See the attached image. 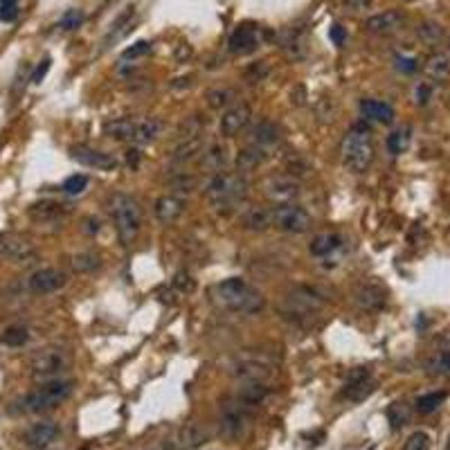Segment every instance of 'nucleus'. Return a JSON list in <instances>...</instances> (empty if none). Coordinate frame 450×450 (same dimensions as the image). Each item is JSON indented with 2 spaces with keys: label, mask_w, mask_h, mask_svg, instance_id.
Segmentation results:
<instances>
[{
  "label": "nucleus",
  "mask_w": 450,
  "mask_h": 450,
  "mask_svg": "<svg viewBox=\"0 0 450 450\" xmlns=\"http://www.w3.org/2000/svg\"><path fill=\"white\" fill-rule=\"evenodd\" d=\"M271 223H273L275 230H282V232L304 235L311 230L313 218L307 210L300 208V205L286 203V205H273L271 208Z\"/></svg>",
  "instance_id": "nucleus-7"
},
{
  "label": "nucleus",
  "mask_w": 450,
  "mask_h": 450,
  "mask_svg": "<svg viewBox=\"0 0 450 450\" xmlns=\"http://www.w3.org/2000/svg\"><path fill=\"white\" fill-rule=\"evenodd\" d=\"M30 340V329L25 324H9L3 329V333H0V345L5 347H11V349H18L23 345H28Z\"/></svg>",
  "instance_id": "nucleus-34"
},
{
  "label": "nucleus",
  "mask_w": 450,
  "mask_h": 450,
  "mask_svg": "<svg viewBox=\"0 0 450 450\" xmlns=\"http://www.w3.org/2000/svg\"><path fill=\"white\" fill-rule=\"evenodd\" d=\"M70 158L75 162L83 165V167L97 169V172H115V169L119 167V160H117L113 153L83 147V144H77V147H72L70 149Z\"/></svg>",
  "instance_id": "nucleus-11"
},
{
  "label": "nucleus",
  "mask_w": 450,
  "mask_h": 450,
  "mask_svg": "<svg viewBox=\"0 0 450 450\" xmlns=\"http://www.w3.org/2000/svg\"><path fill=\"white\" fill-rule=\"evenodd\" d=\"M405 16L401 14L396 9H387L381 11V14H374L365 20V28H367L372 34H379V36H387V34H394L403 28Z\"/></svg>",
  "instance_id": "nucleus-16"
},
{
  "label": "nucleus",
  "mask_w": 450,
  "mask_h": 450,
  "mask_svg": "<svg viewBox=\"0 0 450 450\" xmlns=\"http://www.w3.org/2000/svg\"><path fill=\"white\" fill-rule=\"evenodd\" d=\"M131 153H138V151L136 149L129 151V160H131ZM133 167H138V155H133Z\"/></svg>",
  "instance_id": "nucleus-56"
},
{
  "label": "nucleus",
  "mask_w": 450,
  "mask_h": 450,
  "mask_svg": "<svg viewBox=\"0 0 450 450\" xmlns=\"http://www.w3.org/2000/svg\"><path fill=\"white\" fill-rule=\"evenodd\" d=\"M18 16V0H0V20L14 23Z\"/></svg>",
  "instance_id": "nucleus-48"
},
{
  "label": "nucleus",
  "mask_w": 450,
  "mask_h": 450,
  "mask_svg": "<svg viewBox=\"0 0 450 450\" xmlns=\"http://www.w3.org/2000/svg\"><path fill=\"white\" fill-rule=\"evenodd\" d=\"M430 97H432V88H430V83H419L417 90H415V100L419 106H425L430 102Z\"/></svg>",
  "instance_id": "nucleus-52"
},
{
  "label": "nucleus",
  "mask_w": 450,
  "mask_h": 450,
  "mask_svg": "<svg viewBox=\"0 0 450 450\" xmlns=\"http://www.w3.org/2000/svg\"><path fill=\"white\" fill-rule=\"evenodd\" d=\"M241 225L250 230V232H266L268 227H273L271 223V208H248L239 216Z\"/></svg>",
  "instance_id": "nucleus-28"
},
{
  "label": "nucleus",
  "mask_w": 450,
  "mask_h": 450,
  "mask_svg": "<svg viewBox=\"0 0 450 450\" xmlns=\"http://www.w3.org/2000/svg\"><path fill=\"white\" fill-rule=\"evenodd\" d=\"M182 212H185V201L176 196V194H165V196H160L153 205V214L160 223L178 221Z\"/></svg>",
  "instance_id": "nucleus-19"
},
{
  "label": "nucleus",
  "mask_w": 450,
  "mask_h": 450,
  "mask_svg": "<svg viewBox=\"0 0 450 450\" xmlns=\"http://www.w3.org/2000/svg\"><path fill=\"white\" fill-rule=\"evenodd\" d=\"M88 187V176L83 174H75L64 180V185H61V189H64L68 196H79V194H83Z\"/></svg>",
  "instance_id": "nucleus-42"
},
{
  "label": "nucleus",
  "mask_w": 450,
  "mask_h": 450,
  "mask_svg": "<svg viewBox=\"0 0 450 450\" xmlns=\"http://www.w3.org/2000/svg\"><path fill=\"white\" fill-rule=\"evenodd\" d=\"M250 119H252V108L246 102H237L235 106H230L227 111L221 115L218 131H221L223 138H235L241 131H246Z\"/></svg>",
  "instance_id": "nucleus-13"
},
{
  "label": "nucleus",
  "mask_w": 450,
  "mask_h": 450,
  "mask_svg": "<svg viewBox=\"0 0 450 450\" xmlns=\"http://www.w3.org/2000/svg\"><path fill=\"white\" fill-rule=\"evenodd\" d=\"M446 392H430V394H423L415 401V408L419 415H432V412H437L446 401Z\"/></svg>",
  "instance_id": "nucleus-38"
},
{
  "label": "nucleus",
  "mask_w": 450,
  "mask_h": 450,
  "mask_svg": "<svg viewBox=\"0 0 450 450\" xmlns=\"http://www.w3.org/2000/svg\"><path fill=\"white\" fill-rule=\"evenodd\" d=\"M208 439H210V432L201 428L199 423H185V425H180L176 432V446L180 450H194V448L203 446Z\"/></svg>",
  "instance_id": "nucleus-24"
},
{
  "label": "nucleus",
  "mask_w": 450,
  "mask_h": 450,
  "mask_svg": "<svg viewBox=\"0 0 450 450\" xmlns=\"http://www.w3.org/2000/svg\"><path fill=\"white\" fill-rule=\"evenodd\" d=\"M203 151H205V133L189 136V138H180L174 153H172V162L174 165H187L191 160H196L199 155H203Z\"/></svg>",
  "instance_id": "nucleus-18"
},
{
  "label": "nucleus",
  "mask_w": 450,
  "mask_h": 450,
  "mask_svg": "<svg viewBox=\"0 0 450 450\" xmlns=\"http://www.w3.org/2000/svg\"><path fill=\"white\" fill-rule=\"evenodd\" d=\"M279 142H282V133H279V129L268 119L257 122L250 131V144H257V147H261V149L271 151V149L277 147Z\"/></svg>",
  "instance_id": "nucleus-21"
},
{
  "label": "nucleus",
  "mask_w": 450,
  "mask_h": 450,
  "mask_svg": "<svg viewBox=\"0 0 450 450\" xmlns=\"http://www.w3.org/2000/svg\"><path fill=\"white\" fill-rule=\"evenodd\" d=\"M205 196L221 212L237 210L248 199V180L237 172H218L205 185Z\"/></svg>",
  "instance_id": "nucleus-2"
},
{
  "label": "nucleus",
  "mask_w": 450,
  "mask_h": 450,
  "mask_svg": "<svg viewBox=\"0 0 450 450\" xmlns=\"http://www.w3.org/2000/svg\"><path fill=\"white\" fill-rule=\"evenodd\" d=\"M205 100H208V106L214 108V111H221V108H227L230 106H235L237 102V95L235 90H230V88H212L208 90V95H205Z\"/></svg>",
  "instance_id": "nucleus-37"
},
{
  "label": "nucleus",
  "mask_w": 450,
  "mask_h": 450,
  "mask_svg": "<svg viewBox=\"0 0 450 450\" xmlns=\"http://www.w3.org/2000/svg\"><path fill=\"white\" fill-rule=\"evenodd\" d=\"M86 232H90V235H95V232H100V221H97V218H86Z\"/></svg>",
  "instance_id": "nucleus-55"
},
{
  "label": "nucleus",
  "mask_w": 450,
  "mask_h": 450,
  "mask_svg": "<svg viewBox=\"0 0 450 450\" xmlns=\"http://www.w3.org/2000/svg\"><path fill=\"white\" fill-rule=\"evenodd\" d=\"M68 284V277L59 268H41L28 277V290L34 295H50L57 293Z\"/></svg>",
  "instance_id": "nucleus-12"
},
{
  "label": "nucleus",
  "mask_w": 450,
  "mask_h": 450,
  "mask_svg": "<svg viewBox=\"0 0 450 450\" xmlns=\"http://www.w3.org/2000/svg\"><path fill=\"white\" fill-rule=\"evenodd\" d=\"M343 246H345V239L340 237L338 232H320V235H315L311 239L309 252L313 254V257L326 259V257H331V254H336Z\"/></svg>",
  "instance_id": "nucleus-22"
},
{
  "label": "nucleus",
  "mask_w": 450,
  "mask_h": 450,
  "mask_svg": "<svg viewBox=\"0 0 450 450\" xmlns=\"http://www.w3.org/2000/svg\"><path fill=\"white\" fill-rule=\"evenodd\" d=\"M261 43H264V30L259 25H254V23H243V25H239L230 34L227 50L235 57H246L257 50Z\"/></svg>",
  "instance_id": "nucleus-10"
},
{
  "label": "nucleus",
  "mask_w": 450,
  "mask_h": 450,
  "mask_svg": "<svg viewBox=\"0 0 450 450\" xmlns=\"http://www.w3.org/2000/svg\"><path fill=\"white\" fill-rule=\"evenodd\" d=\"M408 147H410V129H398L392 136H387V151L390 153L398 155L408 151Z\"/></svg>",
  "instance_id": "nucleus-40"
},
{
  "label": "nucleus",
  "mask_w": 450,
  "mask_h": 450,
  "mask_svg": "<svg viewBox=\"0 0 450 450\" xmlns=\"http://www.w3.org/2000/svg\"><path fill=\"white\" fill-rule=\"evenodd\" d=\"M387 419H390L392 423V428L398 430V428H403V425L408 423L410 419V410L405 403H392L390 408H387Z\"/></svg>",
  "instance_id": "nucleus-41"
},
{
  "label": "nucleus",
  "mask_w": 450,
  "mask_h": 450,
  "mask_svg": "<svg viewBox=\"0 0 450 450\" xmlns=\"http://www.w3.org/2000/svg\"><path fill=\"white\" fill-rule=\"evenodd\" d=\"M75 268L77 271L97 268V257H93V254H79V257H75Z\"/></svg>",
  "instance_id": "nucleus-51"
},
{
  "label": "nucleus",
  "mask_w": 450,
  "mask_h": 450,
  "mask_svg": "<svg viewBox=\"0 0 450 450\" xmlns=\"http://www.w3.org/2000/svg\"><path fill=\"white\" fill-rule=\"evenodd\" d=\"M136 126L138 119L131 117H119V119H111L104 124V133L108 138H113L117 142H133V136H136Z\"/></svg>",
  "instance_id": "nucleus-30"
},
{
  "label": "nucleus",
  "mask_w": 450,
  "mask_h": 450,
  "mask_svg": "<svg viewBox=\"0 0 450 450\" xmlns=\"http://www.w3.org/2000/svg\"><path fill=\"white\" fill-rule=\"evenodd\" d=\"M230 369L241 383H266L275 374V365L261 354H241L232 360Z\"/></svg>",
  "instance_id": "nucleus-8"
},
{
  "label": "nucleus",
  "mask_w": 450,
  "mask_h": 450,
  "mask_svg": "<svg viewBox=\"0 0 450 450\" xmlns=\"http://www.w3.org/2000/svg\"><path fill=\"white\" fill-rule=\"evenodd\" d=\"M246 75H248V79H250L252 83H257V81H261L266 75H268V66H266V61H259V64L252 66V68L246 72Z\"/></svg>",
  "instance_id": "nucleus-50"
},
{
  "label": "nucleus",
  "mask_w": 450,
  "mask_h": 450,
  "mask_svg": "<svg viewBox=\"0 0 450 450\" xmlns=\"http://www.w3.org/2000/svg\"><path fill=\"white\" fill-rule=\"evenodd\" d=\"M372 392H374V379L367 367H354L347 374L343 385V396L347 401L358 403V401H365Z\"/></svg>",
  "instance_id": "nucleus-14"
},
{
  "label": "nucleus",
  "mask_w": 450,
  "mask_h": 450,
  "mask_svg": "<svg viewBox=\"0 0 450 450\" xmlns=\"http://www.w3.org/2000/svg\"><path fill=\"white\" fill-rule=\"evenodd\" d=\"M268 158H271L268 149H261V147H257V144H248L246 149L239 151L237 167H239V172H252V169L261 167Z\"/></svg>",
  "instance_id": "nucleus-29"
},
{
  "label": "nucleus",
  "mask_w": 450,
  "mask_h": 450,
  "mask_svg": "<svg viewBox=\"0 0 450 450\" xmlns=\"http://www.w3.org/2000/svg\"><path fill=\"white\" fill-rule=\"evenodd\" d=\"M448 47H450V43H448Z\"/></svg>",
  "instance_id": "nucleus-58"
},
{
  "label": "nucleus",
  "mask_w": 450,
  "mask_h": 450,
  "mask_svg": "<svg viewBox=\"0 0 450 450\" xmlns=\"http://www.w3.org/2000/svg\"><path fill=\"white\" fill-rule=\"evenodd\" d=\"M162 131V122L160 119H138V126H136V136H133V144H138V147H144V144H151L158 136H160Z\"/></svg>",
  "instance_id": "nucleus-33"
},
{
  "label": "nucleus",
  "mask_w": 450,
  "mask_h": 450,
  "mask_svg": "<svg viewBox=\"0 0 450 450\" xmlns=\"http://www.w3.org/2000/svg\"><path fill=\"white\" fill-rule=\"evenodd\" d=\"M329 39H331L336 45H343V43H345V39H347V34H345V30L340 28V25H333V28H331V32H329Z\"/></svg>",
  "instance_id": "nucleus-54"
},
{
  "label": "nucleus",
  "mask_w": 450,
  "mask_h": 450,
  "mask_svg": "<svg viewBox=\"0 0 450 450\" xmlns=\"http://www.w3.org/2000/svg\"><path fill=\"white\" fill-rule=\"evenodd\" d=\"M174 288L178 290V293H182V295H189V293H194V290H196V282H194V277L189 273L180 271V273L174 275Z\"/></svg>",
  "instance_id": "nucleus-45"
},
{
  "label": "nucleus",
  "mask_w": 450,
  "mask_h": 450,
  "mask_svg": "<svg viewBox=\"0 0 450 450\" xmlns=\"http://www.w3.org/2000/svg\"><path fill=\"white\" fill-rule=\"evenodd\" d=\"M396 70L398 72H403V75H412L419 66H417V59H412V57H396Z\"/></svg>",
  "instance_id": "nucleus-49"
},
{
  "label": "nucleus",
  "mask_w": 450,
  "mask_h": 450,
  "mask_svg": "<svg viewBox=\"0 0 450 450\" xmlns=\"http://www.w3.org/2000/svg\"><path fill=\"white\" fill-rule=\"evenodd\" d=\"M83 11L81 9H68L64 16L59 18V28L61 30H77L81 23H83Z\"/></svg>",
  "instance_id": "nucleus-44"
},
{
  "label": "nucleus",
  "mask_w": 450,
  "mask_h": 450,
  "mask_svg": "<svg viewBox=\"0 0 450 450\" xmlns=\"http://www.w3.org/2000/svg\"><path fill=\"white\" fill-rule=\"evenodd\" d=\"M72 390H75V385L70 381H47L41 387H36L34 392H30L25 398H20V410L30 412V415H41V412L54 410L70 398Z\"/></svg>",
  "instance_id": "nucleus-5"
},
{
  "label": "nucleus",
  "mask_w": 450,
  "mask_h": 450,
  "mask_svg": "<svg viewBox=\"0 0 450 450\" xmlns=\"http://www.w3.org/2000/svg\"><path fill=\"white\" fill-rule=\"evenodd\" d=\"M57 437H59V425L52 421H41V423H34L25 432L23 442H25L28 450H45Z\"/></svg>",
  "instance_id": "nucleus-17"
},
{
  "label": "nucleus",
  "mask_w": 450,
  "mask_h": 450,
  "mask_svg": "<svg viewBox=\"0 0 450 450\" xmlns=\"http://www.w3.org/2000/svg\"><path fill=\"white\" fill-rule=\"evenodd\" d=\"M133 18H136V9H133V7H126V9L122 11V14L115 18V23L111 25V30H108L106 39H104V45L108 47V45L117 43L119 39H124V36H126V32L131 30V23H133Z\"/></svg>",
  "instance_id": "nucleus-32"
},
{
  "label": "nucleus",
  "mask_w": 450,
  "mask_h": 450,
  "mask_svg": "<svg viewBox=\"0 0 450 450\" xmlns=\"http://www.w3.org/2000/svg\"><path fill=\"white\" fill-rule=\"evenodd\" d=\"M403 450H430V437L428 432L417 430L408 437V442L403 444Z\"/></svg>",
  "instance_id": "nucleus-43"
},
{
  "label": "nucleus",
  "mask_w": 450,
  "mask_h": 450,
  "mask_svg": "<svg viewBox=\"0 0 450 450\" xmlns=\"http://www.w3.org/2000/svg\"><path fill=\"white\" fill-rule=\"evenodd\" d=\"M417 34H419V39H421L425 45H437V43H439V41L444 39V30H442V25H439V23H432V20L421 23L419 30H417Z\"/></svg>",
  "instance_id": "nucleus-39"
},
{
  "label": "nucleus",
  "mask_w": 450,
  "mask_h": 450,
  "mask_svg": "<svg viewBox=\"0 0 450 450\" xmlns=\"http://www.w3.org/2000/svg\"><path fill=\"white\" fill-rule=\"evenodd\" d=\"M425 374L434 379H450V349H437L423 362Z\"/></svg>",
  "instance_id": "nucleus-31"
},
{
  "label": "nucleus",
  "mask_w": 450,
  "mask_h": 450,
  "mask_svg": "<svg viewBox=\"0 0 450 450\" xmlns=\"http://www.w3.org/2000/svg\"><path fill=\"white\" fill-rule=\"evenodd\" d=\"M66 214H68V208L57 201H41L30 208V218L36 223H54V221H61Z\"/></svg>",
  "instance_id": "nucleus-23"
},
{
  "label": "nucleus",
  "mask_w": 450,
  "mask_h": 450,
  "mask_svg": "<svg viewBox=\"0 0 450 450\" xmlns=\"http://www.w3.org/2000/svg\"><path fill=\"white\" fill-rule=\"evenodd\" d=\"M425 75L432 81H446L450 77V59L446 54H432L425 61Z\"/></svg>",
  "instance_id": "nucleus-35"
},
{
  "label": "nucleus",
  "mask_w": 450,
  "mask_h": 450,
  "mask_svg": "<svg viewBox=\"0 0 450 450\" xmlns=\"http://www.w3.org/2000/svg\"><path fill=\"white\" fill-rule=\"evenodd\" d=\"M374 162V140L372 131L356 124L347 131L343 140V165L351 174H365Z\"/></svg>",
  "instance_id": "nucleus-4"
},
{
  "label": "nucleus",
  "mask_w": 450,
  "mask_h": 450,
  "mask_svg": "<svg viewBox=\"0 0 450 450\" xmlns=\"http://www.w3.org/2000/svg\"><path fill=\"white\" fill-rule=\"evenodd\" d=\"M72 365L70 351L64 347H45L41 351H36V356L32 358V376L36 381H57L61 374H66Z\"/></svg>",
  "instance_id": "nucleus-6"
},
{
  "label": "nucleus",
  "mask_w": 450,
  "mask_h": 450,
  "mask_svg": "<svg viewBox=\"0 0 450 450\" xmlns=\"http://www.w3.org/2000/svg\"><path fill=\"white\" fill-rule=\"evenodd\" d=\"M0 254L7 257L9 261L28 266L36 259V250L25 237L18 235H3L0 237Z\"/></svg>",
  "instance_id": "nucleus-15"
},
{
  "label": "nucleus",
  "mask_w": 450,
  "mask_h": 450,
  "mask_svg": "<svg viewBox=\"0 0 450 450\" xmlns=\"http://www.w3.org/2000/svg\"><path fill=\"white\" fill-rule=\"evenodd\" d=\"M227 165V147L221 142H214L210 147H205L203 155H201V167L205 172H210L212 176L218 172H225Z\"/></svg>",
  "instance_id": "nucleus-25"
},
{
  "label": "nucleus",
  "mask_w": 450,
  "mask_h": 450,
  "mask_svg": "<svg viewBox=\"0 0 450 450\" xmlns=\"http://www.w3.org/2000/svg\"><path fill=\"white\" fill-rule=\"evenodd\" d=\"M172 187L176 189V191H194L196 189V178L194 176H189L187 172H180L176 178H172Z\"/></svg>",
  "instance_id": "nucleus-47"
},
{
  "label": "nucleus",
  "mask_w": 450,
  "mask_h": 450,
  "mask_svg": "<svg viewBox=\"0 0 450 450\" xmlns=\"http://www.w3.org/2000/svg\"><path fill=\"white\" fill-rule=\"evenodd\" d=\"M81 450H90V448H81Z\"/></svg>",
  "instance_id": "nucleus-57"
},
{
  "label": "nucleus",
  "mask_w": 450,
  "mask_h": 450,
  "mask_svg": "<svg viewBox=\"0 0 450 450\" xmlns=\"http://www.w3.org/2000/svg\"><path fill=\"white\" fill-rule=\"evenodd\" d=\"M214 300L221 309L239 315H254L266 309V297L243 277H227L214 286Z\"/></svg>",
  "instance_id": "nucleus-1"
},
{
  "label": "nucleus",
  "mask_w": 450,
  "mask_h": 450,
  "mask_svg": "<svg viewBox=\"0 0 450 450\" xmlns=\"http://www.w3.org/2000/svg\"><path fill=\"white\" fill-rule=\"evenodd\" d=\"M108 210H111V218L115 223L117 237L124 246H131L136 237L142 230V208L140 203L131 196V194L117 191L111 196V203H108Z\"/></svg>",
  "instance_id": "nucleus-3"
},
{
  "label": "nucleus",
  "mask_w": 450,
  "mask_h": 450,
  "mask_svg": "<svg viewBox=\"0 0 450 450\" xmlns=\"http://www.w3.org/2000/svg\"><path fill=\"white\" fill-rule=\"evenodd\" d=\"M237 396L243 405H257L268 396V387H266V383H243Z\"/></svg>",
  "instance_id": "nucleus-36"
},
{
  "label": "nucleus",
  "mask_w": 450,
  "mask_h": 450,
  "mask_svg": "<svg viewBox=\"0 0 450 450\" xmlns=\"http://www.w3.org/2000/svg\"><path fill=\"white\" fill-rule=\"evenodd\" d=\"M264 194L268 196L275 205H286V203H295L302 194L300 182L293 176H284V174H273L264 182Z\"/></svg>",
  "instance_id": "nucleus-9"
},
{
  "label": "nucleus",
  "mask_w": 450,
  "mask_h": 450,
  "mask_svg": "<svg viewBox=\"0 0 450 450\" xmlns=\"http://www.w3.org/2000/svg\"><path fill=\"white\" fill-rule=\"evenodd\" d=\"M356 304L362 311H381L385 307V290L379 284H360L354 293Z\"/></svg>",
  "instance_id": "nucleus-20"
},
{
  "label": "nucleus",
  "mask_w": 450,
  "mask_h": 450,
  "mask_svg": "<svg viewBox=\"0 0 450 450\" xmlns=\"http://www.w3.org/2000/svg\"><path fill=\"white\" fill-rule=\"evenodd\" d=\"M246 405L239 401L237 408H230L225 410V415L221 419V432L225 437H241L243 432H246V410H243Z\"/></svg>",
  "instance_id": "nucleus-27"
},
{
  "label": "nucleus",
  "mask_w": 450,
  "mask_h": 450,
  "mask_svg": "<svg viewBox=\"0 0 450 450\" xmlns=\"http://www.w3.org/2000/svg\"><path fill=\"white\" fill-rule=\"evenodd\" d=\"M47 70H50V59H43V61H41V66L34 70V75H32V79H30V81H32V83H41V81H43V77L47 75Z\"/></svg>",
  "instance_id": "nucleus-53"
},
{
  "label": "nucleus",
  "mask_w": 450,
  "mask_h": 450,
  "mask_svg": "<svg viewBox=\"0 0 450 450\" xmlns=\"http://www.w3.org/2000/svg\"><path fill=\"white\" fill-rule=\"evenodd\" d=\"M149 52H151V43L149 41H138V43H133L131 47H126V50L122 52V59H124V61H133V59L147 57Z\"/></svg>",
  "instance_id": "nucleus-46"
},
{
  "label": "nucleus",
  "mask_w": 450,
  "mask_h": 450,
  "mask_svg": "<svg viewBox=\"0 0 450 450\" xmlns=\"http://www.w3.org/2000/svg\"><path fill=\"white\" fill-rule=\"evenodd\" d=\"M360 113L365 115V119L379 122V124H392L396 117L394 108L387 102H379V100H362Z\"/></svg>",
  "instance_id": "nucleus-26"
}]
</instances>
